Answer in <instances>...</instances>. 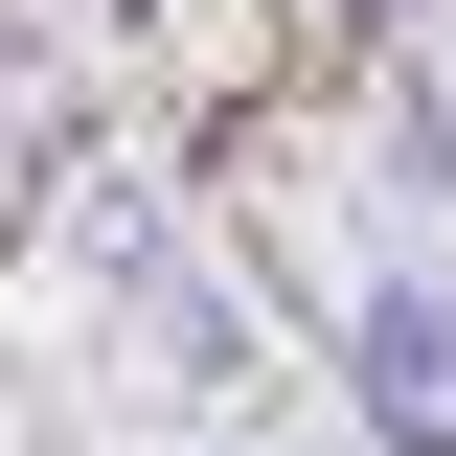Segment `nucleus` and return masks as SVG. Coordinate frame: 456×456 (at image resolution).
I'll list each match as a JSON object with an SVG mask.
<instances>
[{
    "label": "nucleus",
    "instance_id": "f257e3e1",
    "mask_svg": "<svg viewBox=\"0 0 456 456\" xmlns=\"http://www.w3.org/2000/svg\"><path fill=\"white\" fill-rule=\"evenodd\" d=\"M388 23H411V0H274V46H297V92H342V69L388 46Z\"/></svg>",
    "mask_w": 456,
    "mask_h": 456
}]
</instances>
